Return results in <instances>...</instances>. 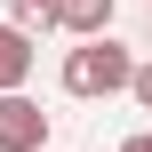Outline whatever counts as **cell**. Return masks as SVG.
Here are the masks:
<instances>
[{
  "label": "cell",
  "instance_id": "277c9868",
  "mask_svg": "<svg viewBox=\"0 0 152 152\" xmlns=\"http://www.w3.org/2000/svg\"><path fill=\"white\" fill-rule=\"evenodd\" d=\"M112 8L120 0H56V24L72 40H96V32H112Z\"/></svg>",
  "mask_w": 152,
  "mask_h": 152
},
{
  "label": "cell",
  "instance_id": "3957f363",
  "mask_svg": "<svg viewBox=\"0 0 152 152\" xmlns=\"http://www.w3.org/2000/svg\"><path fill=\"white\" fill-rule=\"evenodd\" d=\"M32 64H40L32 32H24V24H0V88H24V80H32Z\"/></svg>",
  "mask_w": 152,
  "mask_h": 152
},
{
  "label": "cell",
  "instance_id": "5b68a950",
  "mask_svg": "<svg viewBox=\"0 0 152 152\" xmlns=\"http://www.w3.org/2000/svg\"><path fill=\"white\" fill-rule=\"evenodd\" d=\"M8 24H24V32H48V24H56V0H8Z\"/></svg>",
  "mask_w": 152,
  "mask_h": 152
},
{
  "label": "cell",
  "instance_id": "6da1fadb",
  "mask_svg": "<svg viewBox=\"0 0 152 152\" xmlns=\"http://www.w3.org/2000/svg\"><path fill=\"white\" fill-rule=\"evenodd\" d=\"M136 80V56L112 40V32H96V40H80L72 56H64V96H80V104H96V96H120Z\"/></svg>",
  "mask_w": 152,
  "mask_h": 152
},
{
  "label": "cell",
  "instance_id": "52a82bcc",
  "mask_svg": "<svg viewBox=\"0 0 152 152\" xmlns=\"http://www.w3.org/2000/svg\"><path fill=\"white\" fill-rule=\"evenodd\" d=\"M120 152H152V128H136V136H128V144H120Z\"/></svg>",
  "mask_w": 152,
  "mask_h": 152
},
{
  "label": "cell",
  "instance_id": "8992f818",
  "mask_svg": "<svg viewBox=\"0 0 152 152\" xmlns=\"http://www.w3.org/2000/svg\"><path fill=\"white\" fill-rule=\"evenodd\" d=\"M128 96H136V104L152 112V64H136V80H128Z\"/></svg>",
  "mask_w": 152,
  "mask_h": 152
},
{
  "label": "cell",
  "instance_id": "7a4b0ae2",
  "mask_svg": "<svg viewBox=\"0 0 152 152\" xmlns=\"http://www.w3.org/2000/svg\"><path fill=\"white\" fill-rule=\"evenodd\" d=\"M0 152H48V112L24 88H0Z\"/></svg>",
  "mask_w": 152,
  "mask_h": 152
}]
</instances>
